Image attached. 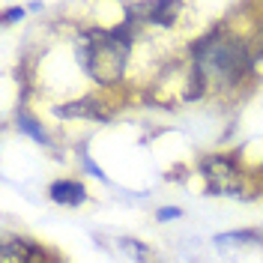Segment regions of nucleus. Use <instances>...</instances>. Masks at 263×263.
Listing matches in <instances>:
<instances>
[{
    "label": "nucleus",
    "instance_id": "obj_1",
    "mask_svg": "<svg viewBox=\"0 0 263 263\" xmlns=\"http://www.w3.org/2000/svg\"><path fill=\"white\" fill-rule=\"evenodd\" d=\"M197 72L200 75H213L221 84H236L248 69V54L246 45L236 39H221V36H210L203 42H197L195 48Z\"/></svg>",
    "mask_w": 263,
    "mask_h": 263
},
{
    "label": "nucleus",
    "instance_id": "obj_2",
    "mask_svg": "<svg viewBox=\"0 0 263 263\" xmlns=\"http://www.w3.org/2000/svg\"><path fill=\"white\" fill-rule=\"evenodd\" d=\"M90 45H87V72L96 78L99 84H114L123 75L126 66V54H129V39L123 30H93Z\"/></svg>",
    "mask_w": 263,
    "mask_h": 263
},
{
    "label": "nucleus",
    "instance_id": "obj_3",
    "mask_svg": "<svg viewBox=\"0 0 263 263\" xmlns=\"http://www.w3.org/2000/svg\"><path fill=\"white\" fill-rule=\"evenodd\" d=\"M203 174L210 180V192H236L233 164L221 162V159H210V162H203Z\"/></svg>",
    "mask_w": 263,
    "mask_h": 263
},
{
    "label": "nucleus",
    "instance_id": "obj_4",
    "mask_svg": "<svg viewBox=\"0 0 263 263\" xmlns=\"http://www.w3.org/2000/svg\"><path fill=\"white\" fill-rule=\"evenodd\" d=\"M3 263H45V254L27 239H9L3 246Z\"/></svg>",
    "mask_w": 263,
    "mask_h": 263
},
{
    "label": "nucleus",
    "instance_id": "obj_5",
    "mask_svg": "<svg viewBox=\"0 0 263 263\" xmlns=\"http://www.w3.org/2000/svg\"><path fill=\"white\" fill-rule=\"evenodd\" d=\"M51 197L57 203H63V206H78V203L87 200V189L75 180H57L51 185Z\"/></svg>",
    "mask_w": 263,
    "mask_h": 263
},
{
    "label": "nucleus",
    "instance_id": "obj_6",
    "mask_svg": "<svg viewBox=\"0 0 263 263\" xmlns=\"http://www.w3.org/2000/svg\"><path fill=\"white\" fill-rule=\"evenodd\" d=\"M57 117H75V114H84V117H93L99 114V108L93 105V99H84V102H75V105H63L54 111Z\"/></svg>",
    "mask_w": 263,
    "mask_h": 263
},
{
    "label": "nucleus",
    "instance_id": "obj_7",
    "mask_svg": "<svg viewBox=\"0 0 263 263\" xmlns=\"http://www.w3.org/2000/svg\"><path fill=\"white\" fill-rule=\"evenodd\" d=\"M18 129L24 132V135H30L33 141H39V144H48V135H45V129H42L33 117L21 114V117H18Z\"/></svg>",
    "mask_w": 263,
    "mask_h": 263
},
{
    "label": "nucleus",
    "instance_id": "obj_8",
    "mask_svg": "<svg viewBox=\"0 0 263 263\" xmlns=\"http://www.w3.org/2000/svg\"><path fill=\"white\" fill-rule=\"evenodd\" d=\"M180 210H177V206H162V210H159V218H162V221H164V218H180Z\"/></svg>",
    "mask_w": 263,
    "mask_h": 263
},
{
    "label": "nucleus",
    "instance_id": "obj_9",
    "mask_svg": "<svg viewBox=\"0 0 263 263\" xmlns=\"http://www.w3.org/2000/svg\"><path fill=\"white\" fill-rule=\"evenodd\" d=\"M21 15H24L21 9H6V15H3V21H6V24H12V21H15V18H21Z\"/></svg>",
    "mask_w": 263,
    "mask_h": 263
}]
</instances>
